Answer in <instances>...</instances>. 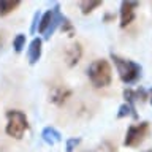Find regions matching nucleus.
Segmentation results:
<instances>
[{
    "label": "nucleus",
    "instance_id": "obj_1",
    "mask_svg": "<svg viewBox=\"0 0 152 152\" xmlns=\"http://www.w3.org/2000/svg\"><path fill=\"white\" fill-rule=\"evenodd\" d=\"M87 73H89V78L95 87H106V86H109L111 78H113L111 66H109L108 60H104V59L94 60L89 66Z\"/></svg>",
    "mask_w": 152,
    "mask_h": 152
},
{
    "label": "nucleus",
    "instance_id": "obj_2",
    "mask_svg": "<svg viewBox=\"0 0 152 152\" xmlns=\"http://www.w3.org/2000/svg\"><path fill=\"white\" fill-rule=\"evenodd\" d=\"M111 59L114 60V64L117 66V73L125 84H132V83H135V81L140 79L141 66L138 65L136 62L122 59V57H119L116 54H111Z\"/></svg>",
    "mask_w": 152,
    "mask_h": 152
},
{
    "label": "nucleus",
    "instance_id": "obj_3",
    "mask_svg": "<svg viewBox=\"0 0 152 152\" xmlns=\"http://www.w3.org/2000/svg\"><path fill=\"white\" fill-rule=\"evenodd\" d=\"M7 117H8V124H7L5 132H7L10 136L16 138V140L22 138V135L26 133L27 127H28L26 114L21 113V111H8Z\"/></svg>",
    "mask_w": 152,
    "mask_h": 152
},
{
    "label": "nucleus",
    "instance_id": "obj_4",
    "mask_svg": "<svg viewBox=\"0 0 152 152\" xmlns=\"http://www.w3.org/2000/svg\"><path fill=\"white\" fill-rule=\"evenodd\" d=\"M149 122H141L138 125H132L127 132V136L124 140V144L128 147H136L140 146L142 141L146 140V136L149 135Z\"/></svg>",
    "mask_w": 152,
    "mask_h": 152
},
{
    "label": "nucleus",
    "instance_id": "obj_5",
    "mask_svg": "<svg viewBox=\"0 0 152 152\" xmlns=\"http://www.w3.org/2000/svg\"><path fill=\"white\" fill-rule=\"evenodd\" d=\"M138 2H122L121 5V27H127L135 19Z\"/></svg>",
    "mask_w": 152,
    "mask_h": 152
},
{
    "label": "nucleus",
    "instance_id": "obj_6",
    "mask_svg": "<svg viewBox=\"0 0 152 152\" xmlns=\"http://www.w3.org/2000/svg\"><path fill=\"white\" fill-rule=\"evenodd\" d=\"M51 13H52V18H51V26L49 28L46 30L45 33V38H51V35L56 32V28L60 26V24H64L65 22V16L60 13V7L59 5H54V8L51 10Z\"/></svg>",
    "mask_w": 152,
    "mask_h": 152
},
{
    "label": "nucleus",
    "instance_id": "obj_7",
    "mask_svg": "<svg viewBox=\"0 0 152 152\" xmlns=\"http://www.w3.org/2000/svg\"><path fill=\"white\" fill-rule=\"evenodd\" d=\"M81 54H83V49H81V45L79 43H73V45H70L66 48L65 51V59H66V64L70 66L76 65L81 59Z\"/></svg>",
    "mask_w": 152,
    "mask_h": 152
},
{
    "label": "nucleus",
    "instance_id": "obj_8",
    "mask_svg": "<svg viewBox=\"0 0 152 152\" xmlns=\"http://www.w3.org/2000/svg\"><path fill=\"white\" fill-rule=\"evenodd\" d=\"M27 57H28V62L30 65H35L41 57V40L40 38H35L32 40L30 46H28V52H27Z\"/></svg>",
    "mask_w": 152,
    "mask_h": 152
},
{
    "label": "nucleus",
    "instance_id": "obj_9",
    "mask_svg": "<svg viewBox=\"0 0 152 152\" xmlns=\"http://www.w3.org/2000/svg\"><path fill=\"white\" fill-rule=\"evenodd\" d=\"M41 138H43V141L48 142V144H51V146L62 140L60 133L57 132L56 128H52V127H46L45 130H43V133H41Z\"/></svg>",
    "mask_w": 152,
    "mask_h": 152
},
{
    "label": "nucleus",
    "instance_id": "obj_10",
    "mask_svg": "<svg viewBox=\"0 0 152 152\" xmlns=\"http://www.w3.org/2000/svg\"><path fill=\"white\" fill-rule=\"evenodd\" d=\"M70 95V90L65 87H54L51 92V102H54L56 104H62L66 100V97Z\"/></svg>",
    "mask_w": 152,
    "mask_h": 152
},
{
    "label": "nucleus",
    "instance_id": "obj_11",
    "mask_svg": "<svg viewBox=\"0 0 152 152\" xmlns=\"http://www.w3.org/2000/svg\"><path fill=\"white\" fill-rule=\"evenodd\" d=\"M19 0H0V16H7L16 7H19Z\"/></svg>",
    "mask_w": 152,
    "mask_h": 152
},
{
    "label": "nucleus",
    "instance_id": "obj_12",
    "mask_svg": "<svg viewBox=\"0 0 152 152\" xmlns=\"http://www.w3.org/2000/svg\"><path fill=\"white\" fill-rule=\"evenodd\" d=\"M100 5H102V2L100 0H84V2H79V8H81V11H83L84 14H89V13H92L95 8H98Z\"/></svg>",
    "mask_w": 152,
    "mask_h": 152
},
{
    "label": "nucleus",
    "instance_id": "obj_13",
    "mask_svg": "<svg viewBox=\"0 0 152 152\" xmlns=\"http://www.w3.org/2000/svg\"><path fill=\"white\" fill-rule=\"evenodd\" d=\"M51 18H52V13H51V10L49 11H46L45 14H41V19H40V27H38V32L43 33L45 35L46 30L49 28L51 26Z\"/></svg>",
    "mask_w": 152,
    "mask_h": 152
},
{
    "label": "nucleus",
    "instance_id": "obj_14",
    "mask_svg": "<svg viewBox=\"0 0 152 152\" xmlns=\"http://www.w3.org/2000/svg\"><path fill=\"white\" fill-rule=\"evenodd\" d=\"M125 116H132V117H136V113H135V108H132L130 104H122L119 108V113H117V117H125Z\"/></svg>",
    "mask_w": 152,
    "mask_h": 152
},
{
    "label": "nucleus",
    "instance_id": "obj_15",
    "mask_svg": "<svg viewBox=\"0 0 152 152\" xmlns=\"http://www.w3.org/2000/svg\"><path fill=\"white\" fill-rule=\"evenodd\" d=\"M24 46H26V35H18L16 38L13 40V48H14V51L16 52H21L24 49Z\"/></svg>",
    "mask_w": 152,
    "mask_h": 152
},
{
    "label": "nucleus",
    "instance_id": "obj_16",
    "mask_svg": "<svg viewBox=\"0 0 152 152\" xmlns=\"http://www.w3.org/2000/svg\"><path fill=\"white\" fill-rule=\"evenodd\" d=\"M97 152H117L116 151V146H113L111 142H102V146L97 149Z\"/></svg>",
    "mask_w": 152,
    "mask_h": 152
},
{
    "label": "nucleus",
    "instance_id": "obj_17",
    "mask_svg": "<svg viewBox=\"0 0 152 152\" xmlns=\"http://www.w3.org/2000/svg\"><path fill=\"white\" fill-rule=\"evenodd\" d=\"M78 144H79L78 138H71V140H68V141H66V152H73Z\"/></svg>",
    "mask_w": 152,
    "mask_h": 152
},
{
    "label": "nucleus",
    "instance_id": "obj_18",
    "mask_svg": "<svg viewBox=\"0 0 152 152\" xmlns=\"http://www.w3.org/2000/svg\"><path fill=\"white\" fill-rule=\"evenodd\" d=\"M40 19H41V14H40V13H35V16H33V22H32V27H30V33H35V32H37V27H40Z\"/></svg>",
    "mask_w": 152,
    "mask_h": 152
},
{
    "label": "nucleus",
    "instance_id": "obj_19",
    "mask_svg": "<svg viewBox=\"0 0 152 152\" xmlns=\"http://www.w3.org/2000/svg\"><path fill=\"white\" fill-rule=\"evenodd\" d=\"M2 48H3V37L0 35V51H2Z\"/></svg>",
    "mask_w": 152,
    "mask_h": 152
},
{
    "label": "nucleus",
    "instance_id": "obj_20",
    "mask_svg": "<svg viewBox=\"0 0 152 152\" xmlns=\"http://www.w3.org/2000/svg\"><path fill=\"white\" fill-rule=\"evenodd\" d=\"M151 104H152V90H151Z\"/></svg>",
    "mask_w": 152,
    "mask_h": 152
},
{
    "label": "nucleus",
    "instance_id": "obj_21",
    "mask_svg": "<svg viewBox=\"0 0 152 152\" xmlns=\"http://www.w3.org/2000/svg\"><path fill=\"white\" fill-rule=\"evenodd\" d=\"M146 152H152V149H149V151H146Z\"/></svg>",
    "mask_w": 152,
    "mask_h": 152
}]
</instances>
